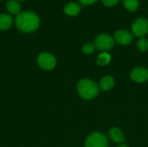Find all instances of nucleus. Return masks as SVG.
I'll return each mask as SVG.
<instances>
[{
	"label": "nucleus",
	"mask_w": 148,
	"mask_h": 147,
	"mask_svg": "<svg viewBox=\"0 0 148 147\" xmlns=\"http://www.w3.org/2000/svg\"><path fill=\"white\" fill-rule=\"evenodd\" d=\"M39 16L33 11H23L16 15L15 24L16 28L23 33H30L39 27Z\"/></svg>",
	"instance_id": "f257e3e1"
},
{
	"label": "nucleus",
	"mask_w": 148,
	"mask_h": 147,
	"mask_svg": "<svg viewBox=\"0 0 148 147\" xmlns=\"http://www.w3.org/2000/svg\"><path fill=\"white\" fill-rule=\"evenodd\" d=\"M77 92L84 100H92L98 95L99 88L97 84L88 79H82L77 84Z\"/></svg>",
	"instance_id": "f03ea898"
},
{
	"label": "nucleus",
	"mask_w": 148,
	"mask_h": 147,
	"mask_svg": "<svg viewBox=\"0 0 148 147\" xmlns=\"http://www.w3.org/2000/svg\"><path fill=\"white\" fill-rule=\"evenodd\" d=\"M95 46L96 49L106 52L112 49L114 46V39L108 34H101L95 39Z\"/></svg>",
	"instance_id": "7ed1b4c3"
},
{
	"label": "nucleus",
	"mask_w": 148,
	"mask_h": 147,
	"mask_svg": "<svg viewBox=\"0 0 148 147\" xmlns=\"http://www.w3.org/2000/svg\"><path fill=\"white\" fill-rule=\"evenodd\" d=\"M37 64L43 70H52L56 65V60L55 56L49 53L43 52L37 56Z\"/></svg>",
	"instance_id": "20e7f679"
},
{
	"label": "nucleus",
	"mask_w": 148,
	"mask_h": 147,
	"mask_svg": "<svg viewBox=\"0 0 148 147\" xmlns=\"http://www.w3.org/2000/svg\"><path fill=\"white\" fill-rule=\"evenodd\" d=\"M85 147H108V141L102 133H93L87 138Z\"/></svg>",
	"instance_id": "39448f33"
},
{
	"label": "nucleus",
	"mask_w": 148,
	"mask_h": 147,
	"mask_svg": "<svg viewBox=\"0 0 148 147\" xmlns=\"http://www.w3.org/2000/svg\"><path fill=\"white\" fill-rule=\"evenodd\" d=\"M132 32L137 37H143L148 34V20L145 17H139L132 23Z\"/></svg>",
	"instance_id": "423d86ee"
},
{
	"label": "nucleus",
	"mask_w": 148,
	"mask_h": 147,
	"mask_svg": "<svg viewBox=\"0 0 148 147\" xmlns=\"http://www.w3.org/2000/svg\"><path fill=\"white\" fill-rule=\"evenodd\" d=\"M114 39L121 45H128L133 41V35L126 29H120L114 33Z\"/></svg>",
	"instance_id": "0eeeda50"
},
{
	"label": "nucleus",
	"mask_w": 148,
	"mask_h": 147,
	"mask_svg": "<svg viewBox=\"0 0 148 147\" xmlns=\"http://www.w3.org/2000/svg\"><path fill=\"white\" fill-rule=\"evenodd\" d=\"M131 78L136 82L147 81L148 80V69L142 67L134 68L131 72Z\"/></svg>",
	"instance_id": "6e6552de"
},
{
	"label": "nucleus",
	"mask_w": 148,
	"mask_h": 147,
	"mask_svg": "<svg viewBox=\"0 0 148 147\" xmlns=\"http://www.w3.org/2000/svg\"><path fill=\"white\" fill-rule=\"evenodd\" d=\"M81 5L78 3L75 2H70L68 3L64 7V12L66 15L69 16H75L81 12Z\"/></svg>",
	"instance_id": "1a4fd4ad"
},
{
	"label": "nucleus",
	"mask_w": 148,
	"mask_h": 147,
	"mask_svg": "<svg viewBox=\"0 0 148 147\" xmlns=\"http://www.w3.org/2000/svg\"><path fill=\"white\" fill-rule=\"evenodd\" d=\"M108 134H109L110 139L116 143H122L125 140L124 133H122V131L120 128H117V127L111 128L109 130Z\"/></svg>",
	"instance_id": "9d476101"
},
{
	"label": "nucleus",
	"mask_w": 148,
	"mask_h": 147,
	"mask_svg": "<svg viewBox=\"0 0 148 147\" xmlns=\"http://www.w3.org/2000/svg\"><path fill=\"white\" fill-rule=\"evenodd\" d=\"M13 19L9 14H0V30H6L12 25Z\"/></svg>",
	"instance_id": "9b49d317"
},
{
	"label": "nucleus",
	"mask_w": 148,
	"mask_h": 147,
	"mask_svg": "<svg viewBox=\"0 0 148 147\" xmlns=\"http://www.w3.org/2000/svg\"><path fill=\"white\" fill-rule=\"evenodd\" d=\"M7 10L13 15H18L21 11V5L17 0H9L6 3Z\"/></svg>",
	"instance_id": "f8f14e48"
},
{
	"label": "nucleus",
	"mask_w": 148,
	"mask_h": 147,
	"mask_svg": "<svg viewBox=\"0 0 148 147\" xmlns=\"http://www.w3.org/2000/svg\"><path fill=\"white\" fill-rule=\"evenodd\" d=\"M114 86V80L110 75H106L101 80L100 87L103 91L110 90Z\"/></svg>",
	"instance_id": "ddd939ff"
},
{
	"label": "nucleus",
	"mask_w": 148,
	"mask_h": 147,
	"mask_svg": "<svg viewBox=\"0 0 148 147\" xmlns=\"http://www.w3.org/2000/svg\"><path fill=\"white\" fill-rule=\"evenodd\" d=\"M123 4L128 11L134 12L139 8V0H123Z\"/></svg>",
	"instance_id": "4468645a"
},
{
	"label": "nucleus",
	"mask_w": 148,
	"mask_h": 147,
	"mask_svg": "<svg viewBox=\"0 0 148 147\" xmlns=\"http://www.w3.org/2000/svg\"><path fill=\"white\" fill-rule=\"evenodd\" d=\"M111 61V56L107 52H102L98 55L97 59V64L99 66H106L108 65Z\"/></svg>",
	"instance_id": "2eb2a0df"
},
{
	"label": "nucleus",
	"mask_w": 148,
	"mask_h": 147,
	"mask_svg": "<svg viewBox=\"0 0 148 147\" xmlns=\"http://www.w3.org/2000/svg\"><path fill=\"white\" fill-rule=\"evenodd\" d=\"M137 48L141 52H146L148 49V40L145 37H141L137 42Z\"/></svg>",
	"instance_id": "dca6fc26"
},
{
	"label": "nucleus",
	"mask_w": 148,
	"mask_h": 147,
	"mask_svg": "<svg viewBox=\"0 0 148 147\" xmlns=\"http://www.w3.org/2000/svg\"><path fill=\"white\" fill-rule=\"evenodd\" d=\"M95 50V46L93 43H86L82 47V53L85 55H90Z\"/></svg>",
	"instance_id": "f3484780"
},
{
	"label": "nucleus",
	"mask_w": 148,
	"mask_h": 147,
	"mask_svg": "<svg viewBox=\"0 0 148 147\" xmlns=\"http://www.w3.org/2000/svg\"><path fill=\"white\" fill-rule=\"evenodd\" d=\"M103 4L107 7H113L118 3L120 0H101Z\"/></svg>",
	"instance_id": "a211bd4d"
},
{
	"label": "nucleus",
	"mask_w": 148,
	"mask_h": 147,
	"mask_svg": "<svg viewBox=\"0 0 148 147\" xmlns=\"http://www.w3.org/2000/svg\"><path fill=\"white\" fill-rule=\"evenodd\" d=\"M98 0H79V2L83 5H91L97 2Z\"/></svg>",
	"instance_id": "6ab92c4d"
},
{
	"label": "nucleus",
	"mask_w": 148,
	"mask_h": 147,
	"mask_svg": "<svg viewBox=\"0 0 148 147\" xmlns=\"http://www.w3.org/2000/svg\"><path fill=\"white\" fill-rule=\"evenodd\" d=\"M117 147H128L127 145H121V146H119Z\"/></svg>",
	"instance_id": "aec40b11"
},
{
	"label": "nucleus",
	"mask_w": 148,
	"mask_h": 147,
	"mask_svg": "<svg viewBox=\"0 0 148 147\" xmlns=\"http://www.w3.org/2000/svg\"><path fill=\"white\" fill-rule=\"evenodd\" d=\"M20 1H24V0H20Z\"/></svg>",
	"instance_id": "412c9836"
},
{
	"label": "nucleus",
	"mask_w": 148,
	"mask_h": 147,
	"mask_svg": "<svg viewBox=\"0 0 148 147\" xmlns=\"http://www.w3.org/2000/svg\"><path fill=\"white\" fill-rule=\"evenodd\" d=\"M0 2H1V0H0Z\"/></svg>",
	"instance_id": "4be33fe9"
}]
</instances>
